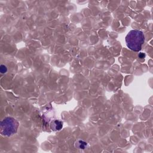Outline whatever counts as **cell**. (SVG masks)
I'll return each instance as SVG.
<instances>
[{"label": "cell", "mask_w": 153, "mask_h": 153, "mask_svg": "<svg viewBox=\"0 0 153 153\" xmlns=\"http://www.w3.org/2000/svg\"><path fill=\"white\" fill-rule=\"evenodd\" d=\"M19 126V122L13 117H8L1 121V134L4 136L15 135Z\"/></svg>", "instance_id": "cell-2"}, {"label": "cell", "mask_w": 153, "mask_h": 153, "mask_svg": "<svg viewBox=\"0 0 153 153\" xmlns=\"http://www.w3.org/2000/svg\"><path fill=\"white\" fill-rule=\"evenodd\" d=\"M0 71H1V73H6L7 71V69L5 65H2L1 66V68H0Z\"/></svg>", "instance_id": "cell-5"}, {"label": "cell", "mask_w": 153, "mask_h": 153, "mask_svg": "<svg viewBox=\"0 0 153 153\" xmlns=\"http://www.w3.org/2000/svg\"><path fill=\"white\" fill-rule=\"evenodd\" d=\"M126 45L131 50L138 52L145 41V36L142 31L139 30H132L125 38Z\"/></svg>", "instance_id": "cell-1"}, {"label": "cell", "mask_w": 153, "mask_h": 153, "mask_svg": "<svg viewBox=\"0 0 153 153\" xmlns=\"http://www.w3.org/2000/svg\"><path fill=\"white\" fill-rule=\"evenodd\" d=\"M145 53H140L139 54V55H138V56H139V58H141V59H143V58H145Z\"/></svg>", "instance_id": "cell-6"}, {"label": "cell", "mask_w": 153, "mask_h": 153, "mask_svg": "<svg viewBox=\"0 0 153 153\" xmlns=\"http://www.w3.org/2000/svg\"><path fill=\"white\" fill-rule=\"evenodd\" d=\"M75 146L80 149H84L87 148L88 144L82 140H78L77 141L75 144Z\"/></svg>", "instance_id": "cell-4"}, {"label": "cell", "mask_w": 153, "mask_h": 153, "mask_svg": "<svg viewBox=\"0 0 153 153\" xmlns=\"http://www.w3.org/2000/svg\"><path fill=\"white\" fill-rule=\"evenodd\" d=\"M63 127V122L59 120L52 121L50 124V128L53 131H58L62 129Z\"/></svg>", "instance_id": "cell-3"}]
</instances>
